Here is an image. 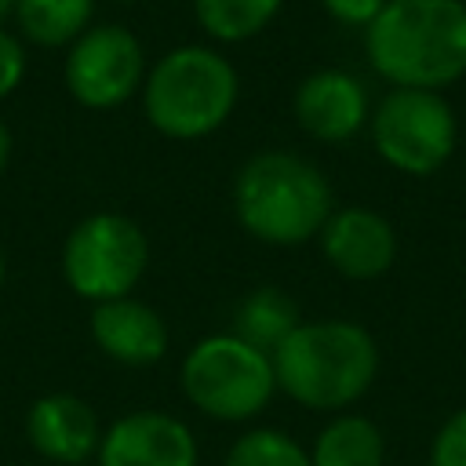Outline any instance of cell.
<instances>
[{
  "label": "cell",
  "instance_id": "obj_24",
  "mask_svg": "<svg viewBox=\"0 0 466 466\" xmlns=\"http://www.w3.org/2000/svg\"><path fill=\"white\" fill-rule=\"evenodd\" d=\"M4 280H7V258H4V251H0V288H4Z\"/></svg>",
  "mask_w": 466,
  "mask_h": 466
},
{
  "label": "cell",
  "instance_id": "obj_14",
  "mask_svg": "<svg viewBox=\"0 0 466 466\" xmlns=\"http://www.w3.org/2000/svg\"><path fill=\"white\" fill-rule=\"evenodd\" d=\"M18 36L33 47H69L91 29L95 0H18L15 4Z\"/></svg>",
  "mask_w": 466,
  "mask_h": 466
},
{
  "label": "cell",
  "instance_id": "obj_10",
  "mask_svg": "<svg viewBox=\"0 0 466 466\" xmlns=\"http://www.w3.org/2000/svg\"><path fill=\"white\" fill-rule=\"evenodd\" d=\"M324 262L346 280H375L397 262V233L371 208H339L317 233Z\"/></svg>",
  "mask_w": 466,
  "mask_h": 466
},
{
  "label": "cell",
  "instance_id": "obj_7",
  "mask_svg": "<svg viewBox=\"0 0 466 466\" xmlns=\"http://www.w3.org/2000/svg\"><path fill=\"white\" fill-rule=\"evenodd\" d=\"M375 153L400 175L441 171L459 142V120L441 91L390 87L368 116Z\"/></svg>",
  "mask_w": 466,
  "mask_h": 466
},
{
  "label": "cell",
  "instance_id": "obj_9",
  "mask_svg": "<svg viewBox=\"0 0 466 466\" xmlns=\"http://www.w3.org/2000/svg\"><path fill=\"white\" fill-rule=\"evenodd\" d=\"M95 459L98 466H197L200 451L178 415L138 408L102 430Z\"/></svg>",
  "mask_w": 466,
  "mask_h": 466
},
{
  "label": "cell",
  "instance_id": "obj_11",
  "mask_svg": "<svg viewBox=\"0 0 466 466\" xmlns=\"http://www.w3.org/2000/svg\"><path fill=\"white\" fill-rule=\"evenodd\" d=\"M295 120L317 142H350L371 116L364 84L346 69H313L295 87Z\"/></svg>",
  "mask_w": 466,
  "mask_h": 466
},
{
  "label": "cell",
  "instance_id": "obj_5",
  "mask_svg": "<svg viewBox=\"0 0 466 466\" xmlns=\"http://www.w3.org/2000/svg\"><path fill=\"white\" fill-rule=\"evenodd\" d=\"M178 379L186 400L215 422H248L262 415L277 393L273 357L233 331L193 342L182 357Z\"/></svg>",
  "mask_w": 466,
  "mask_h": 466
},
{
  "label": "cell",
  "instance_id": "obj_19",
  "mask_svg": "<svg viewBox=\"0 0 466 466\" xmlns=\"http://www.w3.org/2000/svg\"><path fill=\"white\" fill-rule=\"evenodd\" d=\"M430 466H466V408L451 411L433 433Z\"/></svg>",
  "mask_w": 466,
  "mask_h": 466
},
{
  "label": "cell",
  "instance_id": "obj_23",
  "mask_svg": "<svg viewBox=\"0 0 466 466\" xmlns=\"http://www.w3.org/2000/svg\"><path fill=\"white\" fill-rule=\"evenodd\" d=\"M15 4H18V0H0V22L15 15Z\"/></svg>",
  "mask_w": 466,
  "mask_h": 466
},
{
  "label": "cell",
  "instance_id": "obj_13",
  "mask_svg": "<svg viewBox=\"0 0 466 466\" xmlns=\"http://www.w3.org/2000/svg\"><path fill=\"white\" fill-rule=\"evenodd\" d=\"M91 339L95 346L124 364V368H149L167 353V320L142 299L124 295L91 306Z\"/></svg>",
  "mask_w": 466,
  "mask_h": 466
},
{
  "label": "cell",
  "instance_id": "obj_16",
  "mask_svg": "<svg viewBox=\"0 0 466 466\" xmlns=\"http://www.w3.org/2000/svg\"><path fill=\"white\" fill-rule=\"evenodd\" d=\"M302 324L299 306L280 288H255L237 302L233 313V335L258 346L262 353H273L295 328Z\"/></svg>",
  "mask_w": 466,
  "mask_h": 466
},
{
  "label": "cell",
  "instance_id": "obj_18",
  "mask_svg": "<svg viewBox=\"0 0 466 466\" xmlns=\"http://www.w3.org/2000/svg\"><path fill=\"white\" fill-rule=\"evenodd\" d=\"M222 466H313L309 462V451L288 437L284 430H269V426H258V430H248L240 433Z\"/></svg>",
  "mask_w": 466,
  "mask_h": 466
},
{
  "label": "cell",
  "instance_id": "obj_3",
  "mask_svg": "<svg viewBox=\"0 0 466 466\" xmlns=\"http://www.w3.org/2000/svg\"><path fill=\"white\" fill-rule=\"evenodd\" d=\"M233 211L255 240L295 248L313 240L335 208L317 164L291 149H262L248 157L233 178Z\"/></svg>",
  "mask_w": 466,
  "mask_h": 466
},
{
  "label": "cell",
  "instance_id": "obj_22",
  "mask_svg": "<svg viewBox=\"0 0 466 466\" xmlns=\"http://www.w3.org/2000/svg\"><path fill=\"white\" fill-rule=\"evenodd\" d=\"M7 160H11V131H7V124L0 120V171L7 167Z\"/></svg>",
  "mask_w": 466,
  "mask_h": 466
},
{
  "label": "cell",
  "instance_id": "obj_25",
  "mask_svg": "<svg viewBox=\"0 0 466 466\" xmlns=\"http://www.w3.org/2000/svg\"><path fill=\"white\" fill-rule=\"evenodd\" d=\"M116 4H138V0H116Z\"/></svg>",
  "mask_w": 466,
  "mask_h": 466
},
{
  "label": "cell",
  "instance_id": "obj_20",
  "mask_svg": "<svg viewBox=\"0 0 466 466\" xmlns=\"http://www.w3.org/2000/svg\"><path fill=\"white\" fill-rule=\"evenodd\" d=\"M25 76V40L0 25V102L22 84Z\"/></svg>",
  "mask_w": 466,
  "mask_h": 466
},
{
  "label": "cell",
  "instance_id": "obj_21",
  "mask_svg": "<svg viewBox=\"0 0 466 466\" xmlns=\"http://www.w3.org/2000/svg\"><path fill=\"white\" fill-rule=\"evenodd\" d=\"M324 11L342 22V25H353V29H368L375 22V15L390 4V0H320Z\"/></svg>",
  "mask_w": 466,
  "mask_h": 466
},
{
  "label": "cell",
  "instance_id": "obj_1",
  "mask_svg": "<svg viewBox=\"0 0 466 466\" xmlns=\"http://www.w3.org/2000/svg\"><path fill=\"white\" fill-rule=\"evenodd\" d=\"M364 51L393 87L455 84L466 76V0H390L364 29Z\"/></svg>",
  "mask_w": 466,
  "mask_h": 466
},
{
  "label": "cell",
  "instance_id": "obj_4",
  "mask_svg": "<svg viewBox=\"0 0 466 466\" xmlns=\"http://www.w3.org/2000/svg\"><path fill=\"white\" fill-rule=\"evenodd\" d=\"M138 95L153 131L175 142H197L233 116L240 76L218 47L182 44L149 66Z\"/></svg>",
  "mask_w": 466,
  "mask_h": 466
},
{
  "label": "cell",
  "instance_id": "obj_12",
  "mask_svg": "<svg viewBox=\"0 0 466 466\" xmlns=\"http://www.w3.org/2000/svg\"><path fill=\"white\" fill-rule=\"evenodd\" d=\"M25 437L51 466H76L98 451L102 426L84 397L44 393L25 411Z\"/></svg>",
  "mask_w": 466,
  "mask_h": 466
},
{
  "label": "cell",
  "instance_id": "obj_6",
  "mask_svg": "<svg viewBox=\"0 0 466 466\" xmlns=\"http://www.w3.org/2000/svg\"><path fill=\"white\" fill-rule=\"evenodd\" d=\"M149 237L120 211H95L80 218L62 248V277L84 302L98 306L124 299L146 277Z\"/></svg>",
  "mask_w": 466,
  "mask_h": 466
},
{
  "label": "cell",
  "instance_id": "obj_2",
  "mask_svg": "<svg viewBox=\"0 0 466 466\" xmlns=\"http://www.w3.org/2000/svg\"><path fill=\"white\" fill-rule=\"evenodd\" d=\"M277 390L309 411L357 404L379 375V346L357 320H302L273 353Z\"/></svg>",
  "mask_w": 466,
  "mask_h": 466
},
{
  "label": "cell",
  "instance_id": "obj_8",
  "mask_svg": "<svg viewBox=\"0 0 466 466\" xmlns=\"http://www.w3.org/2000/svg\"><path fill=\"white\" fill-rule=\"evenodd\" d=\"M146 47L142 40L116 22L91 25L66 47V87L69 95L95 113L120 109L146 84Z\"/></svg>",
  "mask_w": 466,
  "mask_h": 466
},
{
  "label": "cell",
  "instance_id": "obj_17",
  "mask_svg": "<svg viewBox=\"0 0 466 466\" xmlns=\"http://www.w3.org/2000/svg\"><path fill=\"white\" fill-rule=\"evenodd\" d=\"M280 7L284 0H193L197 25L218 44H244L258 36Z\"/></svg>",
  "mask_w": 466,
  "mask_h": 466
},
{
  "label": "cell",
  "instance_id": "obj_15",
  "mask_svg": "<svg viewBox=\"0 0 466 466\" xmlns=\"http://www.w3.org/2000/svg\"><path fill=\"white\" fill-rule=\"evenodd\" d=\"M313 466H382L386 441L368 415H335L309 448Z\"/></svg>",
  "mask_w": 466,
  "mask_h": 466
}]
</instances>
